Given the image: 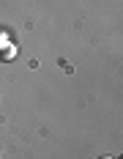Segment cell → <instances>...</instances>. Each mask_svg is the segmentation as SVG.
Returning <instances> with one entry per match:
<instances>
[{
	"label": "cell",
	"instance_id": "1",
	"mask_svg": "<svg viewBox=\"0 0 123 159\" xmlns=\"http://www.w3.org/2000/svg\"><path fill=\"white\" fill-rule=\"evenodd\" d=\"M99 159H112V157H99Z\"/></svg>",
	"mask_w": 123,
	"mask_h": 159
}]
</instances>
